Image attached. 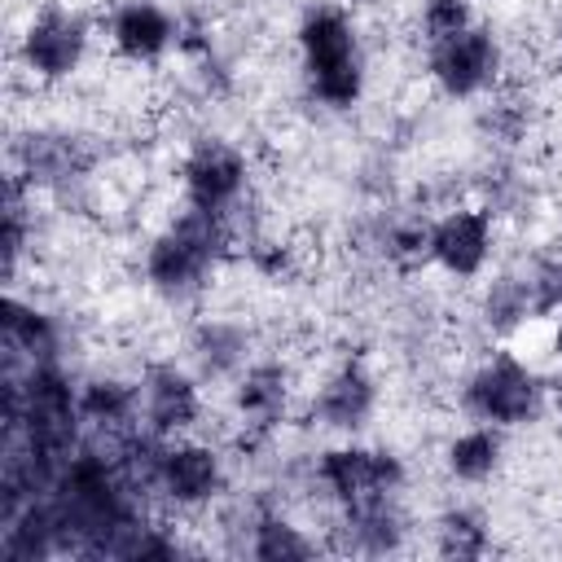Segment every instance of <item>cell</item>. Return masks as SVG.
Masks as SVG:
<instances>
[{"label":"cell","mask_w":562,"mask_h":562,"mask_svg":"<svg viewBox=\"0 0 562 562\" xmlns=\"http://www.w3.org/2000/svg\"><path fill=\"white\" fill-rule=\"evenodd\" d=\"M299 66L312 101H321L325 110H351L369 83L356 18L329 0L312 4L299 18Z\"/></svg>","instance_id":"1"},{"label":"cell","mask_w":562,"mask_h":562,"mask_svg":"<svg viewBox=\"0 0 562 562\" xmlns=\"http://www.w3.org/2000/svg\"><path fill=\"white\" fill-rule=\"evenodd\" d=\"M228 241H233L228 220L189 206L162 233H154L149 246H145V281H149V290L158 299H167V303L198 299L211 285L215 268L224 263Z\"/></svg>","instance_id":"2"},{"label":"cell","mask_w":562,"mask_h":562,"mask_svg":"<svg viewBox=\"0 0 562 562\" xmlns=\"http://www.w3.org/2000/svg\"><path fill=\"white\" fill-rule=\"evenodd\" d=\"M549 404V382L514 351H492L483 356L465 382H461V408L474 422L514 430V426H531Z\"/></svg>","instance_id":"3"},{"label":"cell","mask_w":562,"mask_h":562,"mask_svg":"<svg viewBox=\"0 0 562 562\" xmlns=\"http://www.w3.org/2000/svg\"><path fill=\"white\" fill-rule=\"evenodd\" d=\"M426 75H430V83L443 97L470 101V97H483V92H492L501 83V75H505V48H501V40H496L492 26L470 22L465 31L426 44Z\"/></svg>","instance_id":"4"},{"label":"cell","mask_w":562,"mask_h":562,"mask_svg":"<svg viewBox=\"0 0 562 562\" xmlns=\"http://www.w3.org/2000/svg\"><path fill=\"white\" fill-rule=\"evenodd\" d=\"M92 44V22L70 4H44L26 18L18 35V61L35 83H61L70 79Z\"/></svg>","instance_id":"5"},{"label":"cell","mask_w":562,"mask_h":562,"mask_svg":"<svg viewBox=\"0 0 562 562\" xmlns=\"http://www.w3.org/2000/svg\"><path fill=\"white\" fill-rule=\"evenodd\" d=\"M180 189H184V202L193 211L228 220L250 189V162L233 140L198 136L180 162Z\"/></svg>","instance_id":"6"},{"label":"cell","mask_w":562,"mask_h":562,"mask_svg":"<svg viewBox=\"0 0 562 562\" xmlns=\"http://www.w3.org/2000/svg\"><path fill=\"white\" fill-rule=\"evenodd\" d=\"M316 483L334 505H351L364 496L400 492L404 487V461L391 448H364V443H334L316 457Z\"/></svg>","instance_id":"7"},{"label":"cell","mask_w":562,"mask_h":562,"mask_svg":"<svg viewBox=\"0 0 562 562\" xmlns=\"http://www.w3.org/2000/svg\"><path fill=\"white\" fill-rule=\"evenodd\" d=\"M224 457L202 439H167L154 470V496L171 509H202L224 492Z\"/></svg>","instance_id":"8"},{"label":"cell","mask_w":562,"mask_h":562,"mask_svg":"<svg viewBox=\"0 0 562 562\" xmlns=\"http://www.w3.org/2000/svg\"><path fill=\"white\" fill-rule=\"evenodd\" d=\"M492 206H452L426 228V259L457 281H474L492 259Z\"/></svg>","instance_id":"9"},{"label":"cell","mask_w":562,"mask_h":562,"mask_svg":"<svg viewBox=\"0 0 562 562\" xmlns=\"http://www.w3.org/2000/svg\"><path fill=\"white\" fill-rule=\"evenodd\" d=\"M136 391H140V426L158 439H180L202 417L198 378L189 369H180L176 360L145 364V373L136 378Z\"/></svg>","instance_id":"10"},{"label":"cell","mask_w":562,"mask_h":562,"mask_svg":"<svg viewBox=\"0 0 562 562\" xmlns=\"http://www.w3.org/2000/svg\"><path fill=\"white\" fill-rule=\"evenodd\" d=\"M92 167V154L79 136L70 132H26L13 145V171L31 184V189H48V193H66L70 184H79Z\"/></svg>","instance_id":"11"},{"label":"cell","mask_w":562,"mask_h":562,"mask_svg":"<svg viewBox=\"0 0 562 562\" xmlns=\"http://www.w3.org/2000/svg\"><path fill=\"white\" fill-rule=\"evenodd\" d=\"M110 48L132 66H154L180 44V18L158 0H123L110 13Z\"/></svg>","instance_id":"12"},{"label":"cell","mask_w":562,"mask_h":562,"mask_svg":"<svg viewBox=\"0 0 562 562\" xmlns=\"http://www.w3.org/2000/svg\"><path fill=\"white\" fill-rule=\"evenodd\" d=\"M378 413V382L360 360H342L312 395V422L334 435H356Z\"/></svg>","instance_id":"13"},{"label":"cell","mask_w":562,"mask_h":562,"mask_svg":"<svg viewBox=\"0 0 562 562\" xmlns=\"http://www.w3.org/2000/svg\"><path fill=\"white\" fill-rule=\"evenodd\" d=\"M338 536L347 553H395L408 540V514L400 505V492H382V496H364L351 505H338Z\"/></svg>","instance_id":"14"},{"label":"cell","mask_w":562,"mask_h":562,"mask_svg":"<svg viewBox=\"0 0 562 562\" xmlns=\"http://www.w3.org/2000/svg\"><path fill=\"white\" fill-rule=\"evenodd\" d=\"M290 369L281 360H250L233 378V408L246 426V435H268L285 422L290 413Z\"/></svg>","instance_id":"15"},{"label":"cell","mask_w":562,"mask_h":562,"mask_svg":"<svg viewBox=\"0 0 562 562\" xmlns=\"http://www.w3.org/2000/svg\"><path fill=\"white\" fill-rule=\"evenodd\" d=\"M79 413L97 435H127L140 426V391L123 378H88L79 386Z\"/></svg>","instance_id":"16"},{"label":"cell","mask_w":562,"mask_h":562,"mask_svg":"<svg viewBox=\"0 0 562 562\" xmlns=\"http://www.w3.org/2000/svg\"><path fill=\"white\" fill-rule=\"evenodd\" d=\"M189 356L202 378H237L250 364V334L237 321H202L189 334Z\"/></svg>","instance_id":"17"},{"label":"cell","mask_w":562,"mask_h":562,"mask_svg":"<svg viewBox=\"0 0 562 562\" xmlns=\"http://www.w3.org/2000/svg\"><path fill=\"white\" fill-rule=\"evenodd\" d=\"M501 461H505V439H501V426H487V422L443 443V470L457 483H487L501 470Z\"/></svg>","instance_id":"18"},{"label":"cell","mask_w":562,"mask_h":562,"mask_svg":"<svg viewBox=\"0 0 562 562\" xmlns=\"http://www.w3.org/2000/svg\"><path fill=\"white\" fill-rule=\"evenodd\" d=\"M479 316L492 334H514L527 321H536V285H531V268L527 272H501L487 281L483 299H479Z\"/></svg>","instance_id":"19"},{"label":"cell","mask_w":562,"mask_h":562,"mask_svg":"<svg viewBox=\"0 0 562 562\" xmlns=\"http://www.w3.org/2000/svg\"><path fill=\"white\" fill-rule=\"evenodd\" d=\"M31 184L9 171L4 176V202H0V255H4V281L13 285L18 281V268H22V255L35 237V215H31Z\"/></svg>","instance_id":"20"},{"label":"cell","mask_w":562,"mask_h":562,"mask_svg":"<svg viewBox=\"0 0 562 562\" xmlns=\"http://www.w3.org/2000/svg\"><path fill=\"white\" fill-rule=\"evenodd\" d=\"M246 553L259 558V562H303V558L316 553V540H312L303 527H294L285 514L263 509V514H255V522H250Z\"/></svg>","instance_id":"21"},{"label":"cell","mask_w":562,"mask_h":562,"mask_svg":"<svg viewBox=\"0 0 562 562\" xmlns=\"http://www.w3.org/2000/svg\"><path fill=\"white\" fill-rule=\"evenodd\" d=\"M435 549L443 558H483L492 549V531L487 518L470 505H448L435 518Z\"/></svg>","instance_id":"22"},{"label":"cell","mask_w":562,"mask_h":562,"mask_svg":"<svg viewBox=\"0 0 562 562\" xmlns=\"http://www.w3.org/2000/svg\"><path fill=\"white\" fill-rule=\"evenodd\" d=\"M422 40L435 44V40H448L457 31H465L474 22V9L470 0H422Z\"/></svg>","instance_id":"23"},{"label":"cell","mask_w":562,"mask_h":562,"mask_svg":"<svg viewBox=\"0 0 562 562\" xmlns=\"http://www.w3.org/2000/svg\"><path fill=\"white\" fill-rule=\"evenodd\" d=\"M531 285H536V316H558L562 312V255L531 263Z\"/></svg>","instance_id":"24"},{"label":"cell","mask_w":562,"mask_h":562,"mask_svg":"<svg viewBox=\"0 0 562 562\" xmlns=\"http://www.w3.org/2000/svg\"><path fill=\"white\" fill-rule=\"evenodd\" d=\"M558 356H562V312H558Z\"/></svg>","instance_id":"25"}]
</instances>
